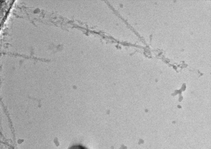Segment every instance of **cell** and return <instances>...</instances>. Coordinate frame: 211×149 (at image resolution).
Returning <instances> with one entry per match:
<instances>
[{"mask_svg": "<svg viewBox=\"0 0 211 149\" xmlns=\"http://www.w3.org/2000/svg\"><path fill=\"white\" fill-rule=\"evenodd\" d=\"M69 149H88L86 147L81 145H75L71 146Z\"/></svg>", "mask_w": 211, "mask_h": 149, "instance_id": "1", "label": "cell"}]
</instances>
